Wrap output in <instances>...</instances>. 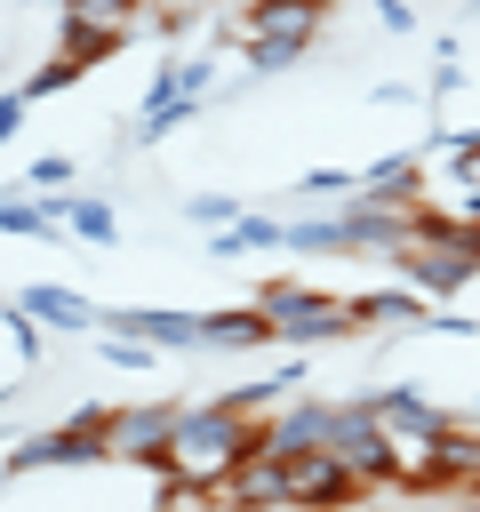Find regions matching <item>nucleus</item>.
<instances>
[{
	"label": "nucleus",
	"mask_w": 480,
	"mask_h": 512,
	"mask_svg": "<svg viewBox=\"0 0 480 512\" xmlns=\"http://www.w3.org/2000/svg\"><path fill=\"white\" fill-rule=\"evenodd\" d=\"M256 448H264L256 416H240L232 400H184L176 440H168V472H176V480H200V488H224ZM168 472H160V480H168Z\"/></svg>",
	"instance_id": "obj_1"
},
{
	"label": "nucleus",
	"mask_w": 480,
	"mask_h": 512,
	"mask_svg": "<svg viewBox=\"0 0 480 512\" xmlns=\"http://www.w3.org/2000/svg\"><path fill=\"white\" fill-rule=\"evenodd\" d=\"M392 264L408 272L416 296H456L480 272V224H464V216H448V208L424 200V216H416V232H408V248Z\"/></svg>",
	"instance_id": "obj_2"
},
{
	"label": "nucleus",
	"mask_w": 480,
	"mask_h": 512,
	"mask_svg": "<svg viewBox=\"0 0 480 512\" xmlns=\"http://www.w3.org/2000/svg\"><path fill=\"white\" fill-rule=\"evenodd\" d=\"M320 0H248L240 8V48H248V72H288L304 64V48L320 40Z\"/></svg>",
	"instance_id": "obj_3"
},
{
	"label": "nucleus",
	"mask_w": 480,
	"mask_h": 512,
	"mask_svg": "<svg viewBox=\"0 0 480 512\" xmlns=\"http://www.w3.org/2000/svg\"><path fill=\"white\" fill-rule=\"evenodd\" d=\"M256 304L272 312L280 344H336V336H360L352 296H320V288H304V280H264Z\"/></svg>",
	"instance_id": "obj_4"
},
{
	"label": "nucleus",
	"mask_w": 480,
	"mask_h": 512,
	"mask_svg": "<svg viewBox=\"0 0 480 512\" xmlns=\"http://www.w3.org/2000/svg\"><path fill=\"white\" fill-rule=\"evenodd\" d=\"M376 400V416H384V432H392V456H400V496H416V480H424V464H432V440L456 424L448 408H432L424 392H408V384H392V392H368Z\"/></svg>",
	"instance_id": "obj_5"
},
{
	"label": "nucleus",
	"mask_w": 480,
	"mask_h": 512,
	"mask_svg": "<svg viewBox=\"0 0 480 512\" xmlns=\"http://www.w3.org/2000/svg\"><path fill=\"white\" fill-rule=\"evenodd\" d=\"M328 448L368 480V496H384V488H400V456H392V432H384V416H376V400H344L336 408V432H328Z\"/></svg>",
	"instance_id": "obj_6"
},
{
	"label": "nucleus",
	"mask_w": 480,
	"mask_h": 512,
	"mask_svg": "<svg viewBox=\"0 0 480 512\" xmlns=\"http://www.w3.org/2000/svg\"><path fill=\"white\" fill-rule=\"evenodd\" d=\"M360 504H368V480L336 448L288 456V512H360Z\"/></svg>",
	"instance_id": "obj_7"
},
{
	"label": "nucleus",
	"mask_w": 480,
	"mask_h": 512,
	"mask_svg": "<svg viewBox=\"0 0 480 512\" xmlns=\"http://www.w3.org/2000/svg\"><path fill=\"white\" fill-rule=\"evenodd\" d=\"M96 456H112V408H80L72 424H56V432H32L16 456H8V472H48V464H96Z\"/></svg>",
	"instance_id": "obj_8"
},
{
	"label": "nucleus",
	"mask_w": 480,
	"mask_h": 512,
	"mask_svg": "<svg viewBox=\"0 0 480 512\" xmlns=\"http://www.w3.org/2000/svg\"><path fill=\"white\" fill-rule=\"evenodd\" d=\"M176 416H184V400H160V408H112V456H120V464H144V472L160 480V472H168Z\"/></svg>",
	"instance_id": "obj_9"
},
{
	"label": "nucleus",
	"mask_w": 480,
	"mask_h": 512,
	"mask_svg": "<svg viewBox=\"0 0 480 512\" xmlns=\"http://www.w3.org/2000/svg\"><path fill=\"white\" fill-rule=\"evenodd\" d=\"M256 432H264V456H280V464H288V456H312V448H328V432H336V408H328V400H312V392H296V400H280V408H272Z\"/></svg>",
	"instance_id": "obj_10"
},
{
	"label": "nucleus",
	"mask_w": 480,
	"mask_h": 512,
	"mask_svg": "<svg viewBox=\"0 0 480 512\" xmlns=\"http://www.w3.org/2000/svg\"><path fill=\"white\" fill-rule=\"evenodd\" d=\"M480 488V424H448L432 440V464L416 480V496H472Z\"/></svg>",
	"instance_id": "obj_11"
},
{
	"label": "nucleus",
	"mask_w": 480,
	"mask_h": 512,
	"mask_svg": "<svg viewBox=\"0 0 480 512\" xmlns=\"http://www.w3.org/2000/svg\"><path fill=\"white\" fill-rule=\"evenodd\" d=\"M216 504H224V512H288V464L256 448V456L216 488Z\"/></svg>",
	"instance_id": "obj_12"
},
{
	"label": "nucleus",
	"mask_w": 480,
	"mask_h": 512,
	"mask_svg": "<svg viewBox=\"0 0 480 512\" xmlns=\"http://www.w3.org/2000/svg\"><path fill=\"white\" fill-rule=\"evenodd\" d=\"M112 336H144V344H160V352H208V312L192 320V312H112Z\"/></svg>",
	"instance_id": "obj_13"
},
{
	"label": "nucleus",
	"mask_w": 480,
	"mask_h": 512,
	"mask_svg": "<svg viewBox=\"0 0 480 512\" xmlns=\"http://www.w3.org/2000/svg\"><path fill=\"white\" fill-rule=\"evenodd\" d=\"M264 344H280V328H272V312H264V304L208 312V352H264Z\"/></svg>",
	"instance_id": "obj_14"
},
{
	"label": "nucleus",
	"mask_w": 480,
	"mask_h": 512,
	"mask_svg": "<svg viewBox=\"0 0 480 512\" xmlns=\"http://www.w3.org/2000/svg\"><path fill=\"white\" fill-rule=\"evenodd\" d=\"M352 312H360V328H424V296L416 288H400V296H352Z\"/></svg>",
	"instance_id": "obj_15"
},
{
	"label": "nucleus",
	"mask_w": 480,
	"mask_h": 512,
	"mask_svg": "<svg viewBox=\"0 0 480 512\" xmlns=\"http://www.w3.org/2000/svg\"><path fill=\"white\" fill-rule=\"evenodd\" d=\"M280 240H288V224H272V216H240V224L216 232V256L232 264V256H248V248H280Z\"/></svg>",
	"instance_id": "obj_16"
},
{
	"label": "nucleus",
	"mask_w": 480,
	"mask_h": 512,
	"mask_svg": "<svg viewBox=\"0 0 480 512\" xmlns=\"http://www.w3.org/2000/svg\"><path fill=\"white\" fill-rule=\"evenodd\" d=\"M24 312H40L48 328H88L96 320L88 296H72V288H24Z\"/></svg>",
	"instance_id": "obj_17"
},
{
	"label": "nucleus",
	"mask_w": 480,
	"mask_h": 512,
	"mask_svg": "<svg viewBox=\"0 0 480 512\" xmlns=\"http://www.w3.org/2000/svg\"><path fill=\"white\" fill-rule=\"evenodd\" d=\"M128 32H112V24H88V16H64V56H80V64H104L112 48H120Z\"/></svg>",
	"instance_id": "obj_18"
},
{
	"label": "nucleus",
	"mask_w": 480,
	"mask_h": 512,
	"mask_svg": "<svg viewBox=\"0 0 480 512\" xmlns=\"http://www.w3.org/2000/svg\"><path fill=\"white\" fill-rule=\"evenodd\" d=\"M288 248H320V256H344V248H352V224H344V216H312V224H288Z\"/></svg>",
	"instance_id": "obj_19"
},
{
	"label": "nucleus",
	"mask_w": 480,
	"mask_h": 512,
	"mask_svg": "<svg viewBox=\"0 0 480 512\" xmlns=\"http://www.w3.org/2000/svg\"><path fill=\"white\" fill-rule=\"evenodd\" d=\"M80 72H88V64H80V56H64V48H56V56H48V64H40V72H32V80H24V96H56V88H72V80H80Z\"/></svg>",
	"instance_id": "obj_20"
},
{
	"label": "nucleus",
	"mask_w": 480,
	"mask_h": 512,
	"mask_svg": "<svg viewBox=\"0 0 480 512\" xmlns=\"http://www.w3.org/2000/svg\"><path fill=\"white\" fill-rule=\"evenodd\" d=\"M64 224H72V232H80V240H112V232H120V224H112V208H104V200H64Z\"/></svg>",
	"instance_id": "obj_21"
},
{
	"label": "nucleus",
	"mask_w": 480,
	"mask_h": 512,
	"mask_svg": "<svg viewBox=\"0 0 480 512\" xmlns=\"http://www.w3.org/2000/svg\"><path fill=\"white\" fill-rule=\"evenodd\" d=\"M208 504H216V488H200V480H176V472L160 480V512H208Z\"/></svg>",
	"instance_id": "obj_22"
},
{
	"label": "nucleus",
	"mask_w": 480,
	"mask_h": 512,
	"mask_svg": "<svg viewBox=\"0 0 480 512\" xmlns=\"http://www.w3.org/2000/svg\"><path fill=\"white\" fill-rule=\"evenodd\" d=\"M192 216H200V224H240V200H232V192H200Z\"/></svg>",
	"instance_id": "obj_23"
},
{
	"label": "nucleus",
	"mask_w": 480,
	"mask_h": 512,
	"mask_svg": "<svg viewBox=\"0 0 480 512\" xmlns=\"http://www.w3.org/2000/svg\"><path fill=\"white\" fill-rule=\"evenodd\" d=\"M376 16H384V32H408L416 16H408V0H376Z\"/></svg>",
	"instance_id": "obj_24"
},
{
	"label": "nucleus",
	"mask_w": 480,
	"mask_h": 512,
	"mask_svg": "<svg viewBox=\"0 0 480 512\" xmlns=\"http://www.w3.org/2000/svg\"><path fill=\"white\" fill-rule=\"evenodd\" d=\"M16 120H24V96H0V144L16 136Z\"/></svg>",
	"instance_id": "obj_25"
},
{
	"label": "nucleus",
	"mask_w": 480,
	"mask_h": 512,
	"mask_svg": "<svg viewBox=\"0 0 480 512\" xmlns=\"http://www.w3.org/2000/svg\"><path fill=\"white\" fill-rule=\"evenodd\" d=\"M456 512H480V488H472V496H464V504H456Z\"/></svg>",
	"instance_id": "obj_26"
},
{
	"label": "nucleus",
	"mask_w": 480,
	"mask_h": 512,
	"mask_svg": "<svg viewBox=\"0 0 480 512\" xmlns=\"http://www.w3.org/2000/svg\"><path fill=\"white\" fill-rule=\"evenodd\" d=\"M392 512H408V504H392Z\"/></svg>",
	"instance_id": "obj_27"
}]
</instances>
